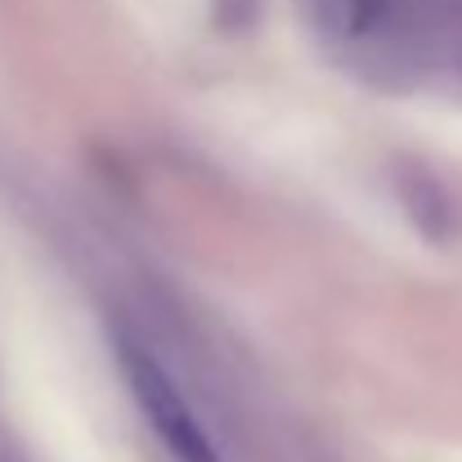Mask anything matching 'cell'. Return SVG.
Returning <instances> with one entry per match:
<instances>
[{
    "label": "cell",
    "mask_w": 462,
    "mask_h": 462,
    "mask_svg": "<svg viewBox=\"0 0 462 462\" xmlns=\"http://www.w3.org/2000/svg\"><path fill=\"white\" fill-rule=\"evenodd\" d=\"M122 368H126V382H131L140 409L149 413V422L157 427L162 445L175 454V462H216L207 436L198 431V422H193V413H189V404L180 400V391H175V382L162 373V364L149 359V350L126 346V350H122Z\"/></svg>",
    "instance_id": "6da1fadb"
}]
</instances>
